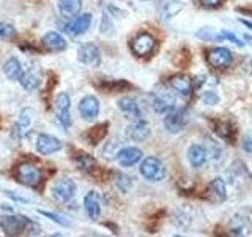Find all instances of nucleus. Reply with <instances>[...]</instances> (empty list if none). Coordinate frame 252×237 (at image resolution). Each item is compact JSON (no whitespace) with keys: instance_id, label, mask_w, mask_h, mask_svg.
I'll return each mask as SVG.
<instances>
[{"instance_id":"423d86ee","label":"nucleus","mask_w":252,"mask_h":237,"mask_svg":"<svg viewBox=\"0 0 252 237\" xmlns=\"http://www.w3.org/2000/svg\"><path fill=\"white\" fill-rule=\"evenodd\" d=\"M188 123V114L185 109H177L173 108L172 111H169L167 116L164 117V126L167 128L169 133H180L185 128Z\"/></svg>"},{"instance_id":"f03ea898","label":"nucleus","mask_w":252,"mask_h":237,"mask_svg":"<svg viewBox=\"0 0 252 237\" xmlns=\"http://www.w3.org/2000/svg\"><path fill=\"white\" fill-rule=\"evenodd\" d=\"M16 177L26 187H36L39 182L43 180V172L33 163H22L18 171H16Z\"/></svg>"},{"instance_id":"f257e3e1","label":"nucleus","mask_w":252,"mask_h":237,"mask_svg":"<svg viewBox=\"0 0 252 237\" xmlns=\"http://www.w3.org/2000/svg\"><path fill=\"white\" fill-rule=\"evenodd\" d=\"M140 174L150 182H159L165 177V166L156 157H147L140 164Z\"/></svg>"},{"instance_id":"58836bf2","label":"nucleus","mask_w":252,"mask_h":237,"mask_svg":"<svg viewBox=\"0 0 252 237\" xmlns=\"http://www.w3.org/2000/svg\"><path fill=\"white\" fill-rule=\"evenodd\" d=\"M240 22H241V24H244V26H248L249 29H252V22H251V21H244V19H240Z\"/></svg>"},{"instance_id":"b1692460","label":"nucleus","mask_w":252,"mask_h":237,"mask_svg":"<svg viewBox=\"0 0 252 237\" xmlns=\"http://www.w3.org/2000/svg\"><path fill=\"white\" fill-rule=\"evenodd\" d=\"M19 82L26 90H33L38 89L39 84H41V78H39V73L36 70H29L26 73H22V76L19 78Z\"/></svg>"},{"instance_id":"473e14b6","label":"nucleus","mask_w":252,"mask_h":237,"mask_svg":"<svg viewBox=\"0 0 252 237\" xmlns=\"http://www.w3.org/2000/svg\"><path fill=\"white\" fill-rule=\"evenodd\" d=\"M197 37L202 38V40H207V41H218V35L208 27H205V29L197 32Z\"/></svg>"},{"instance_id":"c9c22d12","label":"nucleus","mask_w":252,"mask_h":237,"mask_svg":"<svg viewBox=\"0 0 252 237\" xmlns=\"http://www.w3.org/2000/svg\"><path fill=\"white\" fill-rule=\"evenodd\" d=\"M200 3L205 6V8H216L222 3V0H200Z\"/></svg>"},{"instance_id":"20e7f679","label":"nucleus","mask_w":252,"mask_h":237,"mask_svg":"<svg viewBox=\"0 0 252 237\" xmlns=\"http://www.w3.org/2000/svg\"><path fill=\"white\" fill-rule=\"evenodd\" d=\"M52 196L59 202H68L76 195V184L71 179H59L52 185Z\"/></svg>"},{"instance_id":"f3484780","label":"nucleus","mask_w":252,"mask_h":237,"mask_svg":"<svg viewBox=\"0 0 252 237\" xmlns=\"http://www.w3.org/2000/svg\"><path fill=\"white\" fill-rule=\"evenodd\" d=\"M90 24H92V14L90 13H85V14H81V16H77V18L68 24L66 26V34L71 35V37H77V35H82L85 34L87 30H89L90 27Z\"/></svg>"},{"instance_id":"6ab92c4d","label":"nucleus","mask_w":252,"mask_h":237,"mask_svg":"<svg viewBox=\"0 0 252 237\" xmlns=\"http://www.w3.org/2000/svg\"><path fill=\"white\" fill-rule=\"evenodd\" d=\"M43 44L51 52H62L66 49V40L57 32H47L43 37Z\"/></svg>"},{"instance_id":"c756f323","label":"nucleus","mask_w":252,"mask_h":237,"mask_svg":"<svg viewBox=\"0 0 252 237\" xmlns=\"http://www.w3.org/2000/svg\"><path fill=\"white\" fill-rule=\"evenodd\" d=\"M224 40H227V41H232L233 44L243 47L244 46V41L235 35L233 32H227V30H220V34H218V41H224Z\"/></svg>"},{"instance_id":"c85d7f7f","label":"nucleus","mask_w":252,"mask_h":237,"mask_svg":"<svg viewBox=\"0 0 252 237\" xmlns=\"http://www.w3.org/2000/svg\"><path fill=\"white\" fill-rule=\"evenodd\" d=\"M118 150H120V141L115 138L112 141H109L104 146V149H102V155H104L106 158H109V160H112V158L117 157Z\"/></svg>"},{"instance_id":"1a4fd4ad","label":"nucleus","mask_w":252,"mask_h":237,"mask_svg":"<svg viewBox=\"0 0 252 237\" xmlns=\"http://www.w3.org/2000/svg\"><path fill=\"white\" fill-rule=\"evenodd\" d=\"M156 46V40L150 35V34H139L136 38L132 40L131 43V49L132 52L139 55V57H145L150 52L155 49Z\"/></svg>"},{"instance_id":"2f4dec72","label":"nucleus","mask_w":252,"mask_h":237,"mask_svg":"<svg viewBox=\"0 0 252 237\" xmlns=\"http://www.w3.org/2000/svg\"><path fill=\"white\" fill-rule=\"evenodd\" d=\"M16 35V30L11 24L0 22V37L2 38H13Z\"/></svg>"},{"instance_id":"6e6552de","label":"nucleus","mask_w":252,"mask_h":237,"mask_svg":"<svg viewBox=\"0 0 252 237\" xmlns=\"http://www.w3.org/2000/svg\"><path fill=\"white\" fill-rule=\"evenodd\" d=\"M207 60L213 68H225L233 62V55L227 47H215V49L208 51Z\"/></svg>"},{"instance_id":"9b49d317","label":"nucleus","mask_w":252,"mask_h":237,"mask_svg":"<svg viewBox=\"0 0 252 237\" xmlns=\"http://www.w3.org/2000/svg\"><path fill=\"white\" fill-rule=\"evenodd\" d=\"M183 8L185 3L181 0H161L159 5H158V16H159L161 21H170Z\"/></svg>"},{"instance_id":"cd10ccee","label":"nucleus","mask_w":252,"mask_h":237,"mask_svg":"<svg viewBox=\"0 0 252 237\" xmlns=\"http://www.w3.org/2000/svg\"><path fill=\"white\" fill-rule=\"evenodd\" d=\"M76 163H77V166L82 171H90L93 168H96V160H94L93 157L87 155V154H81V155H79L76 158Z\"/></svg>"},{"instance_id":"f8f14e48","label":"nucleus","mask_w":252,"mask_h":237,"mask_svg":"<svg viewBox=\"0 0 252 237\" xmlns=\"http://www.w3.org/2000/svg\"><path fill=\"white\" fill-rule=\"evenodd\" d=\"M79 114L84 118V120H93L96 118L99 114V101L98 98L92 97V95H87L79 103Z\"/></svg>"},{"instance_id":"f704fd0d","label":"nucleus","mask_w":252,"mask_h":237,"mask_svg":"<svg viewBox=\"0 0 252 237\" xmlns=\"http://www.w3.org/2000/svg\"><path fill=\"white\" fill-rule=\"evenodd\" d=\"M202 101L205 103V105H216V103L219 101V97L215 92H205L202 95Z\"/></svg>"},{"instance_id":"39448f33","label":"nucleus","mask_w":252,"mask_h":237,"mask_svg":"<svg viewBox=\"0 0 252 237\" xmlns=\"http://www.w3.org/2000/svg\"><path fill=\"white\" fill-rule=\"evenodd\" d=\"M152 106L156 113L167 114L169 111H172L173 108H175V97H173V93L169 92L167 89H159L153 93Z\"/></svg>"},{"instance_id":"72a5a7b5","label":"nucleus","mask_w":252,"mask_h":237,"mask_svg":"<svg viewBox=\"0 0 252 237\" xmlns=\"http://www.w3.org/2000/svg\"><path fill=\"white\" fill-rule=\"evenodd\" d=\"M39 213H41V215H44V217H47V218H51V220L54 221V223H59V225H62V226H69L68 220H65V218L60 217V215H55V213L46 212V210H39Z\"/></svg>"},{"instance_id":"ddd939ff","label":"nucleus","mask_w":252,"mask_h":237,"mask_svg":"<svg viewBox=\"0 0 252 237\" xmlns=\"http://www.w3.org/2000/svg\"><path fill=\"white\" fill-rule=\"evenodd\" d=\"M170 87L175 90L178 95L181 97H191V93L194 90V84H192V79L189 78L188 75H175L170 78Z\"/></svg>"},{"instance_id":"4c0bfd02","label":"nucleus","mask_w":252,"mask_h":237,"mask_svg":"<svg viewBox=\"0 0 252 237\" xmlns=\"http://www.w3.org/2000/svg\"><path fill=\"white\" fill-rule=\"evenodd\" d=\"M244 67H246V70H248L249 73L252 75V57L246 60V63H244Z\"/></svg>"},{"instance_id":"e433bc0d","label":"nucleus","mask_w":252,"mask_h":237,"mask_svg":"<svg viewBox=\"0 0 252 237\" xmlns=\"http://www.w3.org/2000/svg\"><path fill=\"white\" fill-rule=\"evenodd\" d=\"M243 146H244V149L248 150V152H252V141L251 139H246L243 142Z\"/></svg>"},{"instance_id":"9d476101","label":"nucleus","mask_w":252,"mask_h":237,"mask_svg":"<svg viewBox=\"0 0 252 237\" xmlns=\"http://www.w3.org/2000/svg\"><path fill=\"white\" fill-rule=\"evenodd\" d=\"M77 59L81 63H84V65L96 67V65H99V62H101V52L94 44L85 43V44H82L81 47H79Z\"/></svg>"},{"instance_id":"bb28decb","label":"nucleus","mask_w":252,"mask_h":237,"mask_svg":"<svg viewBox=\"0 0 252 237\" xmlns=\"http://www.w3.org/2000/svg\"><path fill=\"white\" fill-rule=\"evenodd\" d=\"M107 128H109V125L102 123V125L94 126V128H92L89 133H87V139L90 141V144H98L99 141L104 139L107 134Z\"/></svg>"},{"instance_id":"4468645a","label":"nucleus","mask_w":252,"mask_h":237,"mask_svg":"<svg viewBox=\"0 0 252 237\" xmlns=\"http://www.w3.org/2000/svg\"><path fill=\"white\" fill-rule=\"evenodd\" d=\"M62 149V142L51 134H39L36 138V150L41 155H51Z\"/></svg>"},{"instance_id":"4be33fe9","label":"nucleus","mask_w":252,"mask_h":237,"mask_svg":"<svg viewBox=\"0 0 252 237\" xmlns=\"http://www.w3.org/2000/svg\"><path fill=\"white\" fill-rule=\"evenodd\" d=\"M210 195L215 201L222 202L227 199V187H225V180L222 177H216L210 182Z\"/></svg>"},{"instance_id":"393cba45","label":"nucleus","mask_w":252,"mask_h":237,"mask_svg":"<svg viewBox=\"0 0 252 237\" xmlns=\"http://www.w3.org/2000/svg\"><path fill=\"white\" fill-rule=\"evenodd\" d=\"M3 73L8 79L11 81H19V78L22 76V68L21 63L16 57H10L3 63Z\"/></svg>"},{"instance_id":"2eb2a0df","label":"nucleus","mask_w":252,"mask_h":237,"mask_svg":"<svg viewBox=\"0 0 252 237\" xmlns=\"http://www.w3.org/2000/svg\"><path fill=\"white\" fill-rule=\"evenodd\" d=\"M140 160H142V150L137 147H125L118 150L117 154V161L123 168H129V166L137 164Z\"/></svg>"},{"instance_id":"0eeeda50","label":"nucleus","mask_w":252,"mask_h":237,"mask_svg":"<svg viewBox=\"0 0 252 237\" xmlns=\"http://www.w3.org/2000/svg\"><path fill=\"white\" fill-rule=\"evenodd\" d=\"M69 106H71V98H69V95L65 93V92L59 93L57 100H55V109H57L59 123H60L65 130H68L69 126H71V113H69Z\"/></svg>"},{"instance_id":"a211bd4d","label":"nucleus","mask_w":252,"mask_h":237,"mask_svg":"<svg viewBox=\"0 0 252 237\" xmlns=\"http://www.w3.org/2000/svg\"><path fill=\"white\" fill-rule=\"evenodd\" d=\"M126 133H128L129 139L142 142V141H145L150 136V126H148V123L145 120H142V118H136V122L128 126Z\"/></svg>"},{"instance_id":"7c9ffc66","label":"nucleus","mask_w":252,"mask_h":237,"mask_svg":"<svg viewBox=\"0 0 252 237\" xmlns=\"http://www.w3.org/2000/svg\"><path fill=\"white\" fill-rule=\"evenodd\" d=\"M115 184L125 193V192H128V190L131 188L132 182H131V179L128 176H125V174H117V176H115Z\"/></svg>"},{"instance_id":"5701e85b","label":"nucleus","mask_w":252,"mask_h":237,"mask_svg":"<svg viewBox=\"0 0 252 237\" xmlns=\"http://www.w3.org/2000/svg\"><path fill=\"white\" fill-rule=\"evenodd\" d=\"M82 8V0H59V10L65 18H73Z\"/></svg>"},{"instance_id":"7ed1b4c3","label":"nucleus","mask_w":252,"mask_h":237,"mask_svg":"<svg viewBox=\"0 0 252 237\" xmlns=\"http://www.w3.org/2000/svg\"><path fill=\"white\" fill-rule=\"evenodd\" d=\"M30 220L27 217H18V215H6L0 217V228L3 229L8 236H19L26 231Z\"/></svg>"},{"instance_id":"a878e982","label":"nucleus","mask_w":252,"mask_h":237,"mask_svg":"<svg viewBox=\"0 0 252 237\" xmlns=\"http://www.w3.org/2000/svg\"><path fill=\"white\" fill-rule=\"evenodd\" d=\"M118 108H120L123 113H126V114L134 117V118H140L142 117L140 106H139L137 100H134V98H129V97L122 98L120 101H118Z\"/></svg>"},{"instance_id":"412c9836","label":"nucleus","mask_w":252,"mask_h":237,"mask_svg":"<svg viewBox=\"0 0 252 237\" xmlns=\"http://www.w3.org/2000/svg\"><path fill=\"white\" fill-rule=\"evenodd\" d=\"M33 117H35L33 109L24 108V109L21 111V114H19L18 122H16V125H14L13 136H14V138H21V136H22V133L26 131V128H29V126H30L32 120H33Z\"/></svg>"},{"instance_id":"dca6fc26","label":"nucleus","mask_w":252,"mask_h":237,"mask_svg":"<svg viewBox=\"0 0 252 237\" xmlns=\"http://www.w3.org/2000/svg\"><path fill=\"white\" fill-rule=\"evenodd\" d=\"M84 209L87 212V215L92 220H96L101 215V196L98 192H89L84 198Z\"/></svg>"},{"instance_id":"aec40b11","label":"nucleus","mask_w":252,"mask_h":237,"mask_svg":"<svg viewBox=\"0 0 252 237\" xmlns=\"http://www.w3.org/2000/svg\"><path fill=\"white\" fill-rule=\"evenodd\" d=\"M207 158H208V152L203 146L194 144V146L189 147L188 160H189V163H191L192 168H202V166L207 163Z\"/></svg>"}]
</instances>
